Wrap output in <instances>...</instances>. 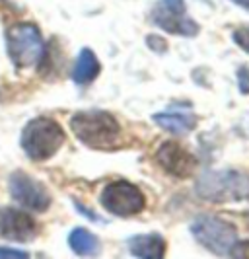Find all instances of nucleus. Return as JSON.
<instances>
[{"label": "nucleus", "mask_w": 249, "mask_h": 259, "mask_svg": "<svg viewBox=\"0 0 249 259\" xmlns=\"http://www.w3.org/2000/svg\"><path fill=\"white\" fill-rule=\"evenodd\" d=\"M195 191L210 203H234L249 199V176L237 169H212L197 180Z\"/></svg>", "instance_id": "f257e3e1"}, {"label": "nucleus", "mask_w": 249, "mask_h": 259, "mask_svg": "<svg viewBox=\"0 0 249 259\" xmlns=\"http://www.w3.org/2000/svg\"><path fill=\"white\" fill-rule=\"evenodd\" d=\"M70 129L92 148H113L119 139L117 119L107 111H78L70 119Z\"/></svg>", "instance_id": "f03ea898"}, {"label": "nucleus", "mask_w": 249, "mask_h": 259, "mask_svg": "<svg viewBox=\"0 0 249 259\" xmlns=\"http://www.w3.org/2000/svg\"><path fill=\"white\" fill-rule=\"evenodd\" d=\"M65 143V131L49 117H35L24 127L22 148L31 160H49Z\"/></svg>", "instance_id": "7ed1b4c3"}, {"label": "nucleus", "mask_w": 249, "mask_h": 259, "mask_svg": "<svg viewBox=\"0 0 249 259\" xmlns=\"http://www.w3.org/2000/svg\"><path fill=\"white\" fill-rule=\"evenodd\" d=\"M6 47L12 63L18 68H29L41 63L43 39L33 24H14L6 31Z\"/></svg>", "instance_id": "20e7f679"}, {"label": "nucleus", "mask_w": 249, "mask_h": 259, "mask_svg": "<svg viewBox=\"0 0 249 259\" xmlns=\"http://www.w3.org/2000/svg\"><path fill=\"white\" fill-rule=\"evenodd\" d=\"M191 232L198 244L216 255H230L237 242L236 228L216 217H198L191 224Z\"/></svg>", "instance_id": "39448f33"}, {"label": "nucleus", "mask_w": 249, "mask_h": 259, "mask_svg": "<svg viewBox=\"0 0 249 259\" xmlns=\"http://www.w3.org/2000/svg\"><path fill=\"white\" fill-rule=\"evenodd\" d=\"M99 203L115 217H132L144 208L146 199L136 185L129 182H113L102 191Z\"/></svg>", "instance_id": "423d86ee"}, {"label": "nucleus", "mask_w": 249, "mask_h": 259, "mask_svg": "<svg viewBox=\"0 0 249 259\" xmlns=\"http://www.w3.org/2000/svg\"><path fill=\"white\" fill-rule=\"evenodd\" d=\"M152 22L173 35L193 37L198 33V26L193 20H189L185 12L183 0H160V4L152 12Z\"/></svg>", "instance_id": "0eeeda50"}, {"label": "nucleus", "mask_w": 249, "mask_h": 259, "mask_svg": "<svg viewBox=\"0 0 249 259\" xmlns=\"http://www.w3.org/2000/svg\"><path fill=\"white\" fill-rule=\"evenodd\" d=\"M10 195L14 201H18L20 205L26 208L45 212L51 205V195L45 189V185L37 180L29 178L24 171H16L10 178Z\"/></svg>", "instance_id": "6e6552de"}, {"label": "nucleus", "mask_w": 249, "mask_h": 259, "mask_svg": "<svg viewBox=\"0 0 249 259\" xmlns=\"http://www.w3.org/2000/svg\"><path fill=\"white\" fill-rule=\"evenodd\" d=\"M156 160L162 168L175 178H189L197 168V158L173 141H168L158 148Z\"/></svg>", "instance_id": "1a4fd4ad"}, {"label": "nucleus", "mask_w": 249, "mask_h": 259, "mask_svg": "<svg viewBox=\"0 0 249 259\" xmlns=\"http://www.w3.org/2000/svg\"><path fill=\"white\" fill-rule=\"evenodd\" d=\"M37 234L33 219L18 208H0V238L12 242H31Z\"/></svg>", "instance_id": "9d476101"}, {"label": "nucleus", "mask_w": 249, "mask_h": 259, "mask_svg": "<svg viewBox=\"0 0 249 259\" xmlns=\"http://www.w3.org/2000/svg\"><path fill=\"white\" fill-rule=\"evenodd\" d=\"M131 255L142 259H160L166 255V242L158 234H140L129 240Z\"/></svg>", "instance_id": "9b49d317"}, {"label": "nucleus", "mask_w": 249, "mask_h": 259, "mask_svg": "<svg viewBox=\"0 0 249 259\" xmlns=\"http://www.w3.org/2000/svg\"><path fill=\"white\" fill-rule=\"evenodd\" d=\"M154 121L162 129L175 133V135H187L195 129L197 125V117L189 111H164V113H156Z\"/></svg>", "instance_id": "f8f14e48"}, {"label": "nucleus", "mask_w": 249, "mask_h": 259, "mask_svg": "<svg viewBox=\"0 0 249 259\" xmlns=\"http://www.w3.org/2000/svg\"><path fill=\"white\" fill-rule=\"evenodd\" d=\"M99 70H102V66H99L97 57L93 55L92 49L86 47V49L80 51L78 59H76V65L72 70V80L76 84H90L92 80L97 78Z\"/></svg>", "instance_id": "ddd939ff"}, {"label": "nucleus", "mask_w": 249, "mask_h": 259, "mask_svg": "<svg viewBox=\"0 0 249 259\" xmlns=\"http://www.w3.org/2000/svg\"><path fill=\"white\" fill-rule=\"evenodd\" d=\"M68 244L72 247L74 253L78 255H93L97 251V238L86 228H74L68 236Z\"/></svg>", "instance_id": "4468645a"}, {"label": "nucleus", "mask_w": 249, "mask_h": 259, "mask_svg": "<svg viewBox=\"0 0 249 259\" xmlns=\"http://www.w3.org/2000/svg\"><path fill=\"white\" fill-rule=\"evenodd\" d=\"M234 41L243 49L245 53H249V26H241L234 31Z\"/></svg>", "instance_id": "2eb2a0df"}, {"label": "nucleus", "mask_w": 249, "mask_h": 259, "mask_svg": "<svg viewBox=\"0 0 249 259\" xmlns=\"http://www.w3.org/2000/svg\"><path fill=\"white\" fill-rule=\"evenodd\" d=\"M237 78H239V92L241 94H249V68L241 66L237 70Z\"/></svg>", "instance_id": "dca6fc26"}, {"label": "nucleus", "mask_w": 249, "mask_h": 259, "mask_svg": "<svg viewBox=\"0 0 249 259\" xmlns=\"http://www.w3.org/2000/svg\"><path fill=\"white\" fill-rule=\"evenodd\" d=\"M232 257H243L249 259V240L247 242H241V244H234L232 251H230Z\"/></svg>", "instance_id": "f3484780"}, {"label": "nucleus", "mask_w": 249, "mask_h": 259, "mask_svg": "<svg viewBox=\"0 0 249 259\" xmlns=\"http://www.w3.org/2000/svg\"><path fill=\"white\" fill-rule=\"evenodd\" d=\"M6 257H27L26 251H18V249H8V247H0V259H6Z\"/></svg>", "instance_id": "a211bd4d"}, {"label": "nucleus", "mask_w": 249, "mask_h": 259, "mask_svg": "<svg viewBox=\"0 0 249 259\" xmlns=\"http://www.w3.org/2000/svg\"><path fill=\"white\" fill-rule=\"evenodd\" d=\"M146 43H148V45H152V47H154V51H166V41H162V39L148 37L146 39Z\"/></svg>", "instance_id": "6ab92c4d"}, {"label": "nucleus", "mask_w": 249, "mask_h": 259, "mask_svg": "<svg viewBox=\"0 0 249 259\" xmlns=\"http://www.w3.org/2000/svg\"><path fill=\"white\" fill-rule=\"evenodd\" d=\"M232 2H236V4L243 6V8H249V0H232Z\"/></svg>", "instance_id": "aec40b11"}]
</instances>
